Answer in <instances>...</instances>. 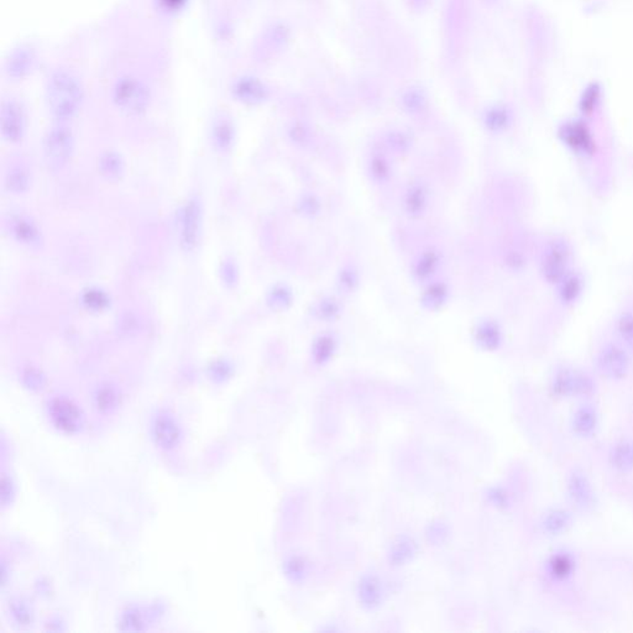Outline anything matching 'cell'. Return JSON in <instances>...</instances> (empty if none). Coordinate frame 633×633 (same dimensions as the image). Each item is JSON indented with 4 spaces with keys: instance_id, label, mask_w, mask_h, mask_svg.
I'll use <instances>...</instances> for the list:
<instances>
[{
    "instance_id": "6da1fadb",
    "label": "cell",
    "mask_w": 633,
    "mask_h": 633,
    "mask_svg": "<svg viewBox=\"0 0 633 633\" xmlns=\"http://www.w3.org/2000/svg\"><path fill=\"white\" fill-rule=\"evenodd\" d=\"M46 98L52 115L59 120H69L82 106V86L74 74L62 69L56 71L47 82Z\"/></svg>"
},
{
    "instance_id": "7a4b0ae2",
    "label": "cell",
    "mask_w": 633,
    "mask_h": 633,
    "mask_svg": "<svg viewBox=\"0 0 633 633\" xmlns=\"http://www.w3.org/2000/svg\"><path fill=\"white\" fill-rule=\"evenodd\" d=\"M574 251L571 244L561 236H554L544 245L540 258V275L542 280L554 287L574 266Z\"/></svg>"
},
{
    "instance_id": "3957f363",
    "label": "cell",
    "mask_w": 633,
    "mask_h": 633,
    "mask_svg": "<svg viewBox=\"0 0 633 633\" xmlns=\"http://www.w3.org/2000/svg\"><path fill=\"white\" fill-rule=\"evenodd\" d=\"M114 103L122 112L139 115L150 106V91L145 83L135 77H122L113 89Z\"/></svg>"
},
{
    "instance_id": "277c9868",
    "label": "cell",
    "mask_w": 633,
    "mask_h": 633,
    "mask_svg": "<svg viewBox=\"0 0 633 633\" xmlns=\"http://www.w3.org/2000/svg\"><path fill=\"white\" fill-rule=\"evenodd\" d=\"M595 365L606 379L621 380L629 374L631 353L616 339L606 341L596 353Z\"/></svg>"
},
{
    "instance_id": "5b68a950",
    "label": "cell",
    "mask_w": 633,
    "mask_h": 633,
    "mask_svg": "<svg viewBox=\"0 0 633 633\" xmlns=\"http://www.w3.org/2000/svg\"><path fill=\"white\" fill-rule=\"evenodd\" d=\"M74 134L67 127L59 125L52 127L45 137V160L54 170H59L69 162L74 154Z\"/></svg>"
},
{
    "instance_id": "8992f818",
    "label": "cell",
    "mask_w": 633,
    "mask_h": 633,
    "mask_svg": "<svg viewBox=\"0 0 633 633\" xmlns=\"http://www.w3.org/2000/svg\"><path fill=\"white\" fill-rule=\"evenodd\" d=\"M552 389L555 395L568 397L588 394L594 389L593 379L586 372L570 366H561L552 377Z\"/></svg>"
},
{
    "instance_id": "52a82bcc",
    "label": "cell",
    "mask_w": 633,
    "mask_h": 633,
    "mask_svg": "<svg viewBox=\"0 0 633 633\" xmlns=\"http://www.w3.org/2000/svg\"><path fill=\"white\" fill-rule=\"evenodd\" d=\"M561 142L576 156L588 159L594 155L595 142L589 129L583 122H569L560 130Z\"/></svg>"
},
{
    "instance_id": "ba28073f",
    "label": "cell",
    "mask_w": 633,
    "mask_h": 633,
    "mask_svg": "<svg viewBox=\"0 0 633 633\" xmlns=\"http://www.w3.org/2000/svg\"><path fill=\"white\" fill-rule=\"evenodd\" d=\"M202 210L198 200L190 198L182 210L181 218V245L186 251H192L200 240Z\"/></svg>"
},
{
    "instance_id": "9c48e42d",
    "label": "cell",
    "mask_w": 633,
    "mask_h": 633,
    "mask_svg": "<svg viewBox=\"0 0 633 633\" xmlns=\"http://www.w3.org/2000/svg\"><path fill=\"white\" fill-rule=\"evenodd\" d=\"M24 109L19 103L15 101H6L1 106V114H0V127L1 134L5 140L9 142H18L23 139L25 132Z\"/></svg>"
},
{
    "instance_id": "30bf717a",
    "label": "cell",
    "mask_w": 633,
    "mask_h": 633,
    "mask_svg": "<svg viewBox=\"0 0 633 633\" xmlns=\"http://www.w3.org/2000/svg\"><path fill=\"white\" fill-rule=\"evenodd\" d=\"M557 297L563 306L571 307L579 302L585 291V278L579 270L573 268L554 286Z\"/></svg>"
},
{
    "instance_id": "8fae6325",
    "label": "cell",
    "mask_w": 633,
    "mask_h": 633,
    "mask_svg": "<svg viewBox=\"0 0 633 633\" xmlns=\"http://www.w3.org/2000/svg\"><path fill=\"white\" fill-rule=\"evenodd\" d=\"M50 414L55 426L69 433L77 430L81 424L79 409L69 399H54L50 406Z\"/></svg>"
},
{
    "instance_id": "7c38bea8",
    "label": "cell",
    "mask_w": 633,
    "mask_h": 633,
    "mask_svg": "<svg viewBox=\"0 0 633 633\" xmlns=\"http://www.w3.org/2000/svg\"><path fill=\"white\" fill-rule=\"evenodd\" d=\"M358 596L360 604L366 609H375L382 603L384 590L382 585L375 575H365L358 585Z\"/></svg>"
},
{
    "instance_id": "4fadbf2b",
    "label": "cell",
    "mask_w": 633,
    "mask_h": 633,
    "mask_svg": "<svg viewBox=\"0 0 633 633\" xmlns=\"http://www.w3.org/2000/svg\"><path fill=\"white\" fill-rule=\"evenodd\" d=\"M154 435L161 448H173L180 438V429L171 417L161 416L154 426Z\"/></svg>"
},
{
    "instance_id": "5bb4252c",
    "label": "cell",
    "mask_w": 633,
    "mask_h": 633,
    "mask_svg": "<svg viewBox=\"0 0 633 633\" xmlns=\"http://www.w3.org/2000/svg\"><path fill=\"white\" fill-rule=\"evenodd\" d=\"M614 333L616 341L633 354V308H625L616 314Z\"/></svg>"
},
{
    "instance_id": "9a60e30c",
    "label": "cell",
    "mask_w": 633,
    "mask_h": 633,
    "mask_svg": "<svg viewBox=\"0 0 633 633\" xmlns=\"http://www.w3.org/2000/svg\"><path fill=\"white\" fill-rule=\"evenodd\" d=\"M10 230L20 243L35 244L39 241L40 232L38 227L24 215H15L11 218Z\"/></svg>"
},
{
    "instance_id": "2e32d148",
    "label": "cell",
    "mask_w": 633,
    "mask_h": 633,
    "mask_svg": "<svg viewBox=\"0 0 633 633\" xmlns=\"http://www.w3.org/2000/svg\"><path fill=\"white\" fill-rule=\"evenodd\" d=\"M477 339L484 349L495 350L501 344V329L495 321H484L477 328Z\"/></svg>"
},
{
    "instance_id": "e0dca14e",
    "label": "cell",
    "mask_w": 633,
    "mask_h": 633,
    "mask_svg": "<svg viewBox=\"0 0 633 633\" xmlns=\"http://www.w3.org/2000/svg\"><path fill=\"white\" fill-rule=\"evenodd\" d=\"M596 424H598V416L595 414L594 409L589 406L581 407L575 412L573 421L575 433L579 434L581 437H589L594 433Z\"/></svg>"
},
{
    "instance_id": "ac0fdd59",
    "label": "cell",
    "mask_w": 633,
    "mask_h": 633,
    "mask_svg": "<svg viewBox=\"0 0 633 633\" xmlns=\"http://www.w3.org/2000/svg\"><path fill=\"white\" fill-rule=\"evenodd\" d=\"M99 172L107 180H118L124 172V161L118 152H108L99 159Z\"/></svg>"
},
{
    "instance_id": "d6986e66",
    "label": "cell",
    "mask_w": 633,
    "mask_h": 633,
    "mask_svg": "<svg viewBox=\"0 0 633 633\" xmlns=\"http://www.w3.org/2000/svg\"><path fill=\"white\" fill-rule=\"evenodd\" d=\"M213 142L219 152H228L234 142V127L227 119H219L213 127Z\"/></svg>"
},
{
    "instance_id": "ffe728a7",
    "label": "cell",
    "mask_w": 633,
    "mask_h": 633,
    "mask_svg": "<svg viewBox=\"0 0 633 633\" xmlns=\"http://www.w3.org/2000/svg\"><path fill=\"white\" fill-rule=\"evenodd\" d=\"M5 187L15 195L26 192L30 187V175L28 170L23 166H15L13 169H10L9 172L5 176Z\"/></svg>"
},
{
    "instance_id": "44dd1931",
    "label": "cell",
    "mask_w": 633,
    "mask_h": 633,
    "mask_svg": "<svg viewBox=\"0 0 633 633\" xmlns=\"http://www.w3.org/2000/svg\"><path fill=\"white\" fill-rule=\"evenodd\" d=\"M611 464L620 472H631L633 469V444L629 442H620L612 449Z\"/></svg>"
},
{
    "instance_id": "7402d4cb",
    "label": "cell",
    "mask_w": 633,
    "mask_h": 633,
    "mask_svg": "<svg viewBox=\"0 0 633 633\" xmlns=\"http://www.w3.org/2000/svg\"><path fill=\"white\" fill-rule=\"evenodd\" d=\"M82 303L88 311L102 312L109 306V297L107 293L99 288H87L83 291Z\"/></svg>"
},
{
    "instance_id": "603a6c76",
    "label": "cell",
    "mask_w": 633,
    "mask_h": 633,
    "mask_svg": "<svg viewBox=\"0 0 633 633\" xmlns=\"http://www.w3.org/2000/svg\"><path fill=\"white\" fill-rule=\"evenodd\" d=\"M33 64V56L28 50H20L16 51L9 61V74L13 77H23L25 74L29 72Z\"/></svg>"
},
{
    "instance_id": "cb8c5ba5",
    "label": "cell",
    "mask_w": 633,
    "mask_h": 633,
    "mask_svg": "<svg viewBox=\"0 0 633 633\" xmlns=\"http://www.w3.org/2000/svg\"><path fill=\"white\" fill-rule=\"evenodd\" d=\"M336 350V341L333 336H323L316 341L313 348V358L316 364H326Z\"/></svg>"
},
{
    "instance_id": "d4e9b609",
    "label": "cell",
    "mask_w": 633,
    "mask_h": 633,
    "mask_svg": "<svg viewBox=\"0 0 633 633\" xmlns=\"http://www.w3.org/2000/svg\"><path fill=\"white\" fill-rule=\"evenodd\" d=\"M234 93L236 98L245 103H256L261 98V89H260V87H258V84H255V83L248 81V79H243V81L236 83Z\"/></svg>"
},
{
    "instance_id": "484cf974",
    "label": "cell",
    "mask_w": 633,
    "mask_h": 633,
    "mask_svg": "<svg viewBox=\"0 0 633 633\" xmlns=\"http://www.w3.org/2000/svg\"><path fill=\"white\" fill-rule=\"evenodd\" d=\"M573 571V560L568 555H558L552 560L551 574L557 580H565Z\"/></svg>"
},
{
    "instance_id": "4316f807",
    "label": "cell",
    "mask_w": 633,
    "mask_h": 633,
    "mask_svg": "<svg viewBox=\"0 0 633 633\" xmlns=\"http://www.w3.org/2000/svg\"><path fill=\"white\" fill-rule=\"evenodd\" d=\"M414 554V543L412 540L399 538V541L392 548L391 558H392V561H395L397 564H402L406 560L411 559V557Z\"/></svg>"
},
{
    "instance_id": "83f0119b",
    "label": "cell",
    "mask_w": 633,
    "mask_h": 633,
    "mask_svg": "<svg viewBox=\"0 0 633 633\" xmlns=\"http://www.w3.org/2000/svg\"><path fill=\"white\" fill-rule=\"evenodd\" d=\"M426 205V193L421 187H414V190L409 192L406 198V207L409 215H419L422 213Z\"/></svg>"
},
{
    "instance_id": "f1b7e54d",
    "label": "cell",
    "mask_w": 633,
    "mask_h": 633,
    "mask_svg": "<svg viewBox=\"0 0 633 633\" xmlns=\"http://www.w3.org/2000/svg\"><path fill=\"white\" fill-rule=\"evenodd\" d=\"M570 487H571L573 496H575L578 501L584 503V505L589 503L593 496H591L590 485L585 481V479L583 480V477H573V481L570 484Z\"/></svg>"
},
{
    "instance_id": "f546056e",
    "label": "cell",
    "mask_w": 633,
    "mask_h": 633,
    "mask_svg": "<svg viewBox=\"0 0 633 633\" xmlns=\"http://www.w3.org/2000/svg\"><path fill=\"white\" fill-rule=\"evenodd\" d=\"M437 263H438V258H437L435 253H432V251L424 253L422 258L419 260V263H417V268H416L417 276L419 278H427L435 270Z\"/></svg>"
},
{
    "instance_id": "4dcf8cb0",
    "label": "cell",
    "mask_w": 633,
    "mask_h": 633,
    "mask_svg": "<svg viewBox=\"0 0 633 633\" xmlns=\"http://www.w3.org/2000/svg\"><path fill=\"white\" fill-rule=\"evenodd\" d=\"M96 401H97L98 409H101L102 411H108V409L114 407L115 401H117V394H115V391L113 390V387H110V386H102L98 390L97 395H96Z\"/></svg>"
},
{
    "instance_id": "1f68e13d",
    "label": "cell",
    "mask_w": 633,
    "mask_h": 633,
    "mask_svg": "<svg viewBox=\"0 0 633 633\" xmlns=\"http://www.w3.org/2000/svg\"><path fill=\"white\" fill-rule=\"evenodd\" d=\"M220 278L228 288L234 287L238 283V268L232 260H225L220 266Z\"/></svg>"
},
{
    "instance_id": "d6a6232c",
    "label": "cell",
    "mask_w": 633,
    "mask_h": 633,
    "mask_svg": "<svg viewBox=\"0 0 633 633\" xmlns=\"http://www.w3.org/2000/svg\"><path fill=\"white\" fill-rule=\"evenodd\" d=\"M568 525V517L563 511H553L547 518L546 527L551 533H558Z\"/></svg>"
},
{
    "instance_id": "836d02e7",
    "label": "cell",
    "mask_w": 633,
    "mask_h": 633,
    "mask_svg": "<svg viewBox=\"0 0 633 633\" xmlns=\"http://www.w3.org/2000/svg\"><path fill=\"white\" fill-rule=\"evenodd\" d=\"M290 297H291V295H290L286 288L283 287V286H278V287L273 288L271 293H270L268 302H270V304H273V307L283 308L290 303Z\"/></svg>"
},
{
    "instance_id": "e575fe53",
    "label": "cell",
    "mask_w": 633,
    "mask_h": 633,
    "mask_svg": "<svg viewBox=\"0 0 633 633\" xmlns=\"http://www.w3.org/2000/svg\"><path fill=\"white\" fill-rule=\"evenodd\" d=\"M445 295H447L445 290L442 286L439 285L432 286L427 292V302L430 303V306H439L443 302Z\"/></svg>"
},
{
    "instance_id": "d590c367",
    "label": "cell",
    "mask_w": 633,
    "mask_h": 633,
    "mask_svg": "<svg viewBox=\"0 0 633 633\" xmlns=\"http://www.w3.org/2000/svg\"><path fill=\"white\" fill-rule=\"evenodd\" d=\"M319 311H321V316L323 318H331L333 319V316L338 313V307H336V303L333 302V301H329L326 306L323 303Z\"/></svg>"
},
{
    "instance_id": "8d00e7d4",
    "label": "cell",
    "mask_w": 633,
    "mask_h": 633,
    "mask_svg": "<svg viewBox=\"0 0 633 633\" xmlns=\"http://www.w3.org/2000/svg\"><path fill=\"white\" fill-rule=\"evenodd\" d=\"M180 1L181 0H165V3L167 5H177Z\"/></svg>"
}]
</instances>
